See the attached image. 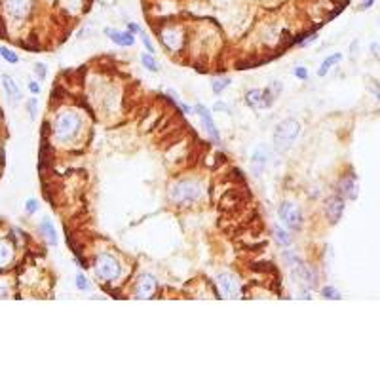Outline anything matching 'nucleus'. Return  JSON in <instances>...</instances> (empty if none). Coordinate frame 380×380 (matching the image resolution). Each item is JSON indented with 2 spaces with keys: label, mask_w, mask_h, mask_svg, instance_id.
Wrapping results in <instances>:
<instances>
[{
  "label": "nucleus",
  "mask_w": 380,
  "mask_h": 380,
  "mask_svg": "<svg viewBox=\"0 0 380 380\" xmlns=\"http://www.w3.org/2000/svg\"><path fill=\"white\" fill-rule=\"evenodd\" d=\"M201 196H203V188L196 181H179L169 187V200L181 208L198 201Z\"/></svg>",
  "instance_id": "1"
},
{
  "label": "nucleus",
  "mask_w": 380,
  "mask_h": 380,
  "mask_svg": "<svg viewBox=\"0 0 380 380\" xmlns=\"http://www.w3.org/2000/svg\"><path fill=\"white\" fill-rule=\"evenodd\" d=\"M80 129V118L76 112L72 110H65L55 118V124H53V137L57 139L59 143H67L71 141L72 137L78 133Z\"/></svg>",
  "instance_id": "2"
},
{
  "label": "nucleus",
  "mask_w": 380,
  "mask_h": 380,
  "mask_svg": "<svg viewBox=\"0 0 380 380\" xmlns=\"http://www.w3.org/2000/svg\"><path fill=\"white\" fill-rule=\"evenodd\" d=\"M301 133V124L293 120V118H287L283 122H280L276 126V131H274V149L276 151H287L293 141L299 137Z\"/></svg>",
  "instance_id": "3"
},
{
  "label": "nucleus",
  "mask_w": 380,
  "mask_h": 380,
  "mask_svg": "<svg viewBox=\"0 0 380 380\" xmlns=\"http://www.w3.org/2000/svg\"><path fill=\"white\" fill-rule=\"evenodd\" d=\"M94 272L99 280L114 281L120 278V274H122V266H120V262H118L112 255H108V253H99V255L95 257Z\"/></svg>",
  "instance_id": "4"
},
{
  "label": "nucleus",
  "mask_w": 380,
  "mask_h": 380,
  "mask_svg": "<svg viewBox=\"0 0 380 380\" xmlns=\"http://www.w3.org/2000/svg\"><path fill=\"white\" fill-rule=\"evenodd\" d=\"M278 217H280L283 224L289 230H299L302 226V213L301 209L297 208L291 201H283L278 208Z\"/></svg>",
  "instance_id": "5"
},
{
  "label": "nucleus",
  "mask_w": 380,
  "mask_h": 380,
  "mask_svg": "<svg viewBox=\"0 0 380 380\" xmlns=\"http://www.w3.org/2000/svg\"><path fill=\"white\" fill-rule=\"evenodd\" d=\"M33 6H35V0H4V10L8 17H12L14 21L27 19L33 12Z\"/></svg>",
  "instance_id": "6"
},
{
  "label": "nucleus",
  "mask_w": 380,
  "mask_h": 380,
  "mask_svg": "<svg viewBox=\"0 0 380 380\" xmlns=\"http://www.w3.org/2000/svg\"><path fill=\"white\" fill-rule=\"evenodd\" d=\"M274 95L266 90H249L245 94V103L249 105L255 110H265V108H270L274 105Z\"/></svg>",
  "instance_id": "7"
},
{
  "label": "nucleus",
  "mask_w": 380,
  "mask_h": 380,
  "mask_svg": "<svg viewBox=\"0 0 380 380\" xmlns=\"http://www.w3.org/2000/svg\"><path fill=\"white\" fill-rule=\"evenodd\" d=\"M194 112L200 116L201 126H203V129L208 131L209 139H211L215 144H221V133H219V129H217L215 122H213V116H211V112H209V108L203 107V105H196V107H194Z\"/></svg>",
  "instance_id": "8"
},
{
  "label": "nucleus",
  "mask_w": 380,
  "mask_h": 380,
  "mask_svg": "<svg viewBox=\"0 0 380 380\" xmlns=\"http://www.w3.org/2000/svg\"><path fill=\"white\" fill-rule=\"evenodd\" d=\"M217 285L221 289L224 299H240V281L232 274H219L217 276Z\"/></svg>",
  "instance_id": "9"
},
{
  "label": "nucleus",
  "mask_w": 380,
  "mask_h": 380,
  "mask_svg": "<svg viewBox=\"0 0 380 380\" xmlns=\"http://www.w3.org/2000/svg\"><path fill=\"white\" fill-rule=\"evenodd\" d=\"M158 281L151 274H141L135 283V299H152L156 293Z\"/></svg>",
  "instance_id": "10"
},
{
  "label": "nucleus",
  "mask_w": 380,
  "mask_h": 380,
  "mask_svg": "<svg viewBox=\"0 0 380 380\" xmlns=\"http://www.w3.org/2000/svg\"><path fill=\"white\" fill-rule=\"evenodd\" d=\"M344 213V198L342 196H333L325 201V215L329 219L331 224H337L340 221V217Z\"/></svg>",
  "instance_id": "11"
},
{
  "label": "nucleus",
  "mask_w": 380,
  "mask_h": 380,
  "mask_svg": "<svg viewBox=\"0 0 380 380\" xmlns=\"http://www.w3.org/2000/svg\"><path fill=\"white\" fill-rule=\"evenodd\" d=\"M338 196L348 198V200L358 198V177H356V173H348V175H344L340 179V183H338Z\"/></svg>",
  "instance_id": "12"
},
{
  "label": "nucleus",
  "mask_w": 380,
  "mask_h": 380,
  "mask_svg": "<svg viewBox=\"0 0 380 380\" xmlns=\"http://www.w3.org/2000/svg\"><path fill=\"white\" fill-rule=\"evenodd\" d=\"M105 35H107L116 46H120V48H131V46L135 44V35L129 33V31H116V29L107 27V29H105Z\"/></svg>",
  "instance_id": "13"
},
{
  "label": "nucleus",
  "mask_w": 380,
  "mask_h": 380,
  "mask_svg": "<svg viewBox=\"0 0 380 380\" xmlns=\"http://www.w3.org/2000/svg\"><path fill=\"white\" fill-rule=\"evenodd\" d=\"M266 162H268V151H266V147H257L251 156L253 173H255V175H260V173L265 171Z\"/></svg>",
  "instance_id": "14"
},
{
  "label": "nucleus",
  "mask_w": 380,
  "mask_h": 380,
  "mask_svg": "<svg viewBox=\"0 0 380 380\" xmlns=\"http://www.w3.org/2000/svg\"><path fill=\"white\" fill-rule=\"evenodd\" d=\"M293 274L299 278V281H302L304 285L306 287H314L316 285V281H317V278H316V274H314V270L310 268V266H306L304 262H301V265L297 266L293 270Z\"/></svg>",
  "instance_id": "15"
},
{
  "label": "nucleus",
  "mask_w": 380,
  "mask_h": 380,
  "mask_svg": "<svg viewBox=\"0 0 380 380\" xmlns=\"http://www.w3.org/2000/svg\"><path fill=\"white\" fill-rule=\"evenodd\" d=\"M162 42H164L167 50L177 51L181 48V44H183V38H181V33L177 29H167L162 33Z\"/></svg>",
  "instance_id": "16"
},
{
  "label": "nucleus",
  "mask_w": 380,
  "mask_h": 380,
  "mask_svg": "<svg viewBox=\"0 0 380 380\" xmlns=\"http://www.w3.org/2000/svg\"><path fill=\"white\" fill-rule=\"evenodd\" d=\"M2 86L6 90L10 101H19L21 99V90L15 84V80L10 76V74H2Z\"/></svg>",
  "instance_id": "17"
},
{
  "label": "nucleus",
  "mask_w": 380,
  "mask_h": 380,
  "mask_svg": "<svg viewBox=\"0 0 380 380\" xmlns=\"http://www.w3.org/2000/svg\"><path fill=\"white\" fill-rule=\"evenodd\" d=\"M38 230H40V234L44 236V240H46L51 247H55V245H57V232H55L53 224H51L48 219H44V221L38 224Z\"/></svg>",
  "instance_id": "18"
},
{
  "label": "nucleus",
  "mask_w": 380,
  "mask_h": 380,
  "mask_svg": "<svg viewBox=\"0 0 380 380\" xmlns=\"http://www.w3.org/2000/svg\"><path fill=\"white\" fill-rule=\"evenodd\" d=\"M12 257H14V249H12V245L8 244L6 240H0V268L6 266L8 262L12 260Z\"/></svg>",
  "instance_id": "19"
},
{
  "label": "nucleus",
  "mask_w": 380,
  "mask_h": 380,
  "mask_svg": "<svg viewBox=\"0 0 380 380\" xmlns=\"http://www.w3.org/2000/svg\"><path fill=\"white\" fill-rule=\"evenodd\" d=\"M340 59H342V53H333V55H329V57L319 65V69H317V76H325V74L331 71V67H333L335 63H338Z\"/></svg>",
  "instance_id": "20"
},
{
  "label": "nucleus",
  "mask_w": 380,
  "mask_h": 380,
  "mask_svg": "<svg viewBox=\"0 0 380 380\" xmlns=\"http://www.w3.org/2000/svg\"><path fill=\"white\" fill-rule=\"evenodd\" d=\"M274 240H276V244L281 245V247H287V245H291V236H289V232L287 230H283L281 226H274Z\"/></svg>",
  "instance_id": "21"
},
{
  "label": "nucleus",
  "mask_w": 380,
  "mask_h": 380,
  "mask_svg": "<svg viewBox=\"0 0 380 380\" xmlns=\"http://www.w3.org/2000/svg\"><path fill=\"white\" fill-rule=\"evenodd\" d=\"M230 84V78L228 76H222V78H213L211 80V90H213V94L215 95H221L226 87H228Z\"/></svg>",
  "instance_id": "22"
},
{
  "label": "nucleus",
  "mask_w": 380,
  "mask_h": 380,
  "mask_svg": "<svg viewBox=\"0 0 380 380\" xmlns=\"http://www.w3.org/2000/svg\"><path fill=\"white\" fill-rule=\"evenodd\" d=\"M141 65H143L144 69H149V71H152V72L160 69L158 61L154 59V55H152V53H141Z\"/></svg>",
  "instance_id": "23"
},
{
  "label": "nucleus",
  "mask_w": 380,
  "mask_h": 380,
  "mask_svg": "<svg viewBox=\"0 0 380 380\" xmlns=\"http://www.w3.org/2000/svg\"><path fill=\"white\" fill-rule=\"evenodd\" d=\"M321 295L325 297V299H329V301H338L340 299V293H338L335 287H331V285H325L321 289Z\"/></svg>",
  "instance_id": "24"
},
{
  "label": "nucleus",
  "mask_w": 380,
  "mask_h": 380,
  "mask_svg": "<svg viewBox=\"0 0 380 380\" xmlns=\"http://www.w3.org/2000/svg\"><path fill=\"white\" fill-rule=\"evenodd\" d=\"M283 258L287 260V266H289V268H293V270L302 262L301 257H297V255H295V253H291V251L283 253Z\"/></svg>",
  "instance_id": "25"
},
{
  "label": "nucleus",
  "mask_w": 380,
  "mask_h": 380,
  "mask_svg": "<svg viewBox=\"0 0 380 380\" xmlns=\"http://www.w3.org/2000/svg\"><path fill=\"white\" fill-rule=\"evenodd\" d=\"M0 55H2V57L6 59L8 63H12V65L19 63V55H15L14 51L8 50V48H0Z\"/></svg>",
  "instance_id": "26"
},
{
  "label": "nucleus",
  "mask_w": 380,
  "mask_h": 380,
  "mask_svg": "<svg viewBox=\"0 0 380 380\" xmlns=\"http://www.w3.org/2000/svg\"><path fill=\"white\" fill-rule=\"evenodd\" d=\"M76 287H78L80 291H90V281L86 280V276L84 274H76Z\"/></svg>",
  "instance_id": "27"
},
{
  "label": "nucleus",
  "mask_w": 380,
  "mask_h": 380,
  "mask_svg": "<svg viewBox=\"0 0 380 380\" xmlns=\"http://www.w3.org/2000/svg\"><path fill=\"white\" fill-rule=\"evenodd\" d=\"M36 211H38V201L33 200V198L27 200V203H25V213H27V215H35Z\"/></svg>",
  "instance_id": "28"
},
{
  "label": "nucleus",
  "mask_w": 380,
  "mask_h": 380,
  "mask_svg": "<svg viewBox=\"0 0 380 380\" xmlns=\"http://www.w3.org/2000/svg\"><path fill=\"white\" fill-rule=\"evenodd\" d=\"M293 76L299 80H308V69H304V67H297V69H293Z\"/></svg>",
  "instance_id": "29"
},
{
  "label": "nucleus",
  "mask_w": 380,
  "mask_h": 380,
  "mask_svg": "<svg viewBox=\"0 0 380 380\" xmlns=\"http://www.w3.org/2000/svg\"><path fill=\"white\" fill-rule=\"evenodd\" d=\"M281 90H283V86H281V82H272L270 86H268V92L274 95V99H278V95L281 94Z\"/></svg>",
  "instance_id": "30"
},
{
  "label": "nucleus",
  "mask_w": 380,
  "mask_h": 380,
  "mask_svg": "<svg viewBox=\"0 0 380 380\" xmlns=\"http://www.w3.org/2000/svg\"><path fill=\"white\" fill-rule=\"evenodd\" d=\"M141 42L144 44V48H147V51H149V53H154V44L151 42V38L144 35V33H141Z\"/></svg>",
  "instance_id": "31"
},
{
  "label": "nucleus",
  "mask_w": 380,
  "mask_h": 380,
  "mask_svg": "<svg viewBox=\"0 0 380 380\" xmlns=\"http://www.w3.org/2000/svg\"><path fill=\"white\" fill-rule=\"evenodd\" d=\"M36 107H38V103H36V99H35V97H33V99H29V101H27V110H29L31 118H35V114H36Z\"/></svg>",
  "instance_id": "32"
},
{
  "label": "nucleus",
  "mask_w": 380,
  "mask_h": 380,
  "mask_svg": "<svg viewBox=\"0 0 380 380\" xmlns=\"http://www.w3.org/2000/svg\"><path fill=\"white\" fill-rule=\"evenodd\" d=\"M35 71H36V74H38V78H40V80L46 78V65H44V63H36Z\"/></svg>",
  "instance_id": "33"
},
{
  "label": "nucleus",
  "mask_w": 380,
  "mask_h": 380,
  "mask_svg": "<svg viewBox=\"0 0 380 380\" xmlns=\"http://www.w3.org/2000/svg\"><path fill=\"white\" fill-rule=\"evenodd\" d=\"M128 31L129 33H133V35H141V33H143L141 25H137V23H128Z\"/></svg>",
  "instance_id": "34"
},
{
  "label": "nucleus",
  "mask_w": 380,
  "mask_h": 380,
  "mask_svg": "<svg viewBox=\"0 0 380 380\" xmlns=\"http://www.w3.org/2000/svg\"><path fill=\"white\" fill-rule=\"evenodd\" d=\"M29 92H33V94H40V86H38V82H35V80H31L29 82Z\"/></svg>",
  "instance_id": "35"
},
{
  "label": "nucleus",
  "mask_w": 380,
  "mask_h": 380,
  "mask_svg": "<svg viewBox=\"0 0 380 380\" xmlns=\"http://www.w3.org/2000/svg\"><path fill=\"white\" fill-rule=\"evenodd\" d=\"M177 105H179L181 110H183L185 114H192V112H194V108H190L188 105H185V103H181V101H177Z\"/></svg>",
  "instance_id": "36"
},
{
  "label": "nucleus",
  "mask_w": 380,
  "mask_h": 380,
  "mask_svg": "<svg viewBox=\"0 0 380 380\" xmlns=\"http://www.w3.org/2000/svg\"><path fill=\"white\" fill-rule=\"evenodd\" d=\"M373 4H374V0H361V2H359V8H361V10H369Z\"/></svg>",
  "instance_id": "37"
},
{
  "label": "nucleus",
  "mask_w": 380,
  "mask_h": 380,
  "mask_svg": "<svg viewBox=\"0 0 380 380\" xmlns=\"http://www.w3.org/2000/svg\"><path fill=\"white\" fill-rule=\"evenodd\" d=\"M213 108H215V110H222V112H226V114L230 112L228 107H226L224 103H221V101H219V103H215V107H213Z\"/></svg>",
  "instance_id": "38"
},
{
  "label": "nucleus",
  "mask_w": 380,
  "mask_h": 380,
  "mask_svg": "<svg viewBox=\"0 0 380 380\" xmlns=\"http://www.w3.org/2000/svg\"><path fill=\"white\" fill-rule=\"evenodd\" d=\"M299 299H312V297H310V291H301V297H299Z\"/></svg>",
  "instance_id": "39"
}]
</instances>
